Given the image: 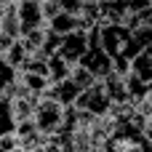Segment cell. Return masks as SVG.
Listing matches in <instances>:
<instances>
[{
    "label": "cell",
    "instance_id": "1",
    "mask_svg": "<svg viewBox=\"0 0 152 152\" xmlns=\"http://www.w3.org/2000/svg\"><path fill=\"white\" fill-rule=\"evenodd\" d=\"M99 45L115 61V72H120V75H128L131 59L142 51L139 40H136V32L126 24H118V21L99 24Z\"/></svg>",
    "mask_w": 152,
    "mask_h": 152
},
{
    "label": "cell",
    "instance_id": "2",
    "mask_svg": "<svg viewBox=\"0 0 152 152\" xmlns=\"http://www.w3.org/2000/svg\"><path fill=\"white\" fill-rule=\"evenodd\" d=\"M61 120H64V107L48 96H40V102L35 104V112H32V123L37 126V131L43 136H51L61 128Z\"/></svg>",
    "mask_w": 152,
    "mask_h": 152
},
{
    "label": "cell",
    "instance_id": "3",
    "mask_svg": "<svg viewBox=\"0 0 152 152\" xmlns=\"http://www.w3.org/2000/svg\"><path fill=\"white\" fill-rule=\"evenodd\" d=\"M72 107H75V110H83V112H91V115H96V118H104V115H110L112 102H110V96H107L102 80H96L94 86H88V88H83V91L77 94V99H75Z\"/></svg>",
    "mask_w": 152,
    "mask_h": 152
},
{
    "label": "cell",
    "instance_id": "4",
    "mask_svg": "<svg viewBox=\"0 0 152 152\" xmlns=\"http://www.w3.org/2000/svg\"><path fill=\"white\" fill-rule=\"evenodd\" d=\"M16 13H19V29H21V35L37 32V29L48 27L45 16H43V3L40 0H21V3H16Z\"/></svg>",
    "mask_w": 152,
    "mask_h": 152
},
{
    "label": "cell",
    "instance_id": "5",
    "mask_svg": "<svg viewBox=\"0 0 152 152\" xmlns=\"http://www.w3.org/2000/svg\"><path fill=\"white\" fill-rule=\"evenodd\" d=\"M88 51V29H75L69 35H61V43H59V56L67 61V64H77L80 56Z\"/></svg>",
    "mask_w": 152,
    "mask_h": 152
},
{
    "label": "cell",
    "instance_id": "6",
    "mask_svg": "<svg viewBox=\"0 0 152 152\" xmlns=\"http://www.w3.org/2000/svg\"><path fill=\"white\" fill-rule=\"evenodd\" d=\"M77 94H80L77 83H75L72 77H64V80H59V83H51V86H48V91H45L43 96H48V99L59 102L61 107H72V104H75V99H77Z\"/></svg>",
    "mask_w": 152,
    "mask_h": 152
},
{
    "label": "cell",
    "instance_id": "7",
    "mask_svg": "<svg viewBox=\"0 0 152 152\" xmlns=\"http://www.w3.org/2000/svg\"><path fill=\"white\" fill-rule=\"evenodd\" d=\"M102 86H104V91H107V96H110L112 104H131L128 86H126V75L112 72V75H107V77L102 80Z\"/></svg>",
    "mask_w": 152,
    "mask_h": 152
},
{
    "label": "cell",
    "instance_id": "8",
    "mask_svg": "<svg viewBox=\"0 0 152 152\" xmlns=\"http://www.w3.org/2000/svg\"><path fill=\"white\" fill-rule=\"evenodd\" d=\"M48 29H51V32H56V35H69V32H75V29H83V27H80L77 13L59 11V13H56V16L48 21Z\"/></svg>",
    "mask_w": 152,
    "mask_h": 152
},
{
    "label": "cell",
    "instance_id": "9",
    "mask_svg": "<svg viewBox=\"0 0 152 152\" xmlns=\"http://www.w3.org/2000/svg\"><path fill=\"white\" fill-rule=\"evenodd\" d=\"M69 72H72V64H67L59 53H51L48 56V80L51 83H59V80L69 77Z\"/></svg>",
    "mask_w": 152,
    "mask_h": 152
},
{
    "label": "cell",
    "instance_id": "10",
    "mask_svg": "<svg viewBox=\"0 0 152 152\" xmlns=\"http://www.w3.org/2000/svg\"><path fill=\"white\" fill-rule=\"evenodd\" d=\"M13 131H16V120L11 112V102H8V96L0 94V136H11Z\"/></svg>",
    "mask_w": 152,
    "mask_h": 152
},
{
    "label": "cell",
    "instance_id": "11",
    "mask_svg": "<svg viewBox=\"0 0 152 152\" xmlns=\"http://www.w3.org/2000/svg\"><path fill=\"white\" fill-rule=\"evenodd\" d=\"M3 56H5V61H8V64H11V67H13L16 72H19V69L24 67V61L29 59V53H27V48L21 45V40H13V43L8 45V51H5Z\"/></svg>",
    "mask_w": 152,
    "mask_h": 152
},
{
    "label": "cell",
    "instance_id": "12",
    "mask_svg": "<svg viewBox=\"0 0 152 152\" xmlns=\"http://www.w3.org/2000/svg\"><path fill=\"white\" fill-rule=\"evenodd\" d=\"M13 80H16V69H13V67L5 61V56L0 53V94H3V91L11 86Z\"/></svg>",
    "mask_w": 152,
    "mask_h": 152
},
{
    "label": "cell",
    "instance_id": "13",
    "mask_svg": "<svg viewBox=\"0 0 152 152\" xmlns=\"http://www.w3.org/2000/svg\"><path fill=\"white\" fill-rule=\"evenodd\" d=\"M144 136H147V142L152 144V115L147 118V123H144Z\"/></svg>",
    "mask_w": 152,
    "mask_h": 152
},
{
    "label": "cell",
    "instance_id": "14",
    "mask_svg": "<svg viewBox=\"0 0 152 152\" xmlns=\"http://www.w3.org/2000/svg\"><path fill=\"white\" fill-rule=\"evenodd\" d=\"M29 152H45V150H43V147H40V150H29Z\"/></svg>",
    "mask_w": 152,
    "mask_h": 152
},
{
    "label": "cell",
    "instance_id": "15",
    "mask_svg": "<svg viewBox=\"0 0 152 152\" xmlns=\"http://www.w3.org/2000/svg\"><path fill=\"white\" fill-rule=\"evenodd\" d=\"M8 3H21V0H8Z\"/></svg>",
    "mask_w": 152,
    "mask_h": 152
}]
</instances>
